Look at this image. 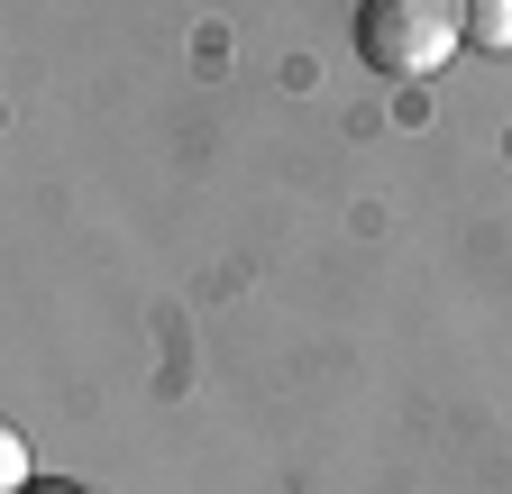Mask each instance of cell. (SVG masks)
Wrapping results in <instances>:
<instances>
[{
	"label": "cell",
	"instance_id": "obj_2",
	"mask_svg": "<svg viewBox=\"0 0 512 494\" xmlns=\"http://www.w3.org/2000/svg\"><path fill=\"white\" fill-rule=\"evenodd\" d=\"M467 46L476 55H512V0H467Z\"/></svg>",
	"mask_w": 512,
	"mask_h": 494
},
{
	"label": "cell",
	"instance_id": "obj_4",
	"mask_svg": "<svg viewBox=\"0 0 512 494\" xmlns=\"http://www.w3.org/2000/svg\"><path fill=\"white\" fill-rule=\"evenodd\" d=\"M19 494H83V485H64V476H37V485H19Z\"/></svg>",
	"mask_w": 512,
	"mask_h": 494
},
{
	"label": "cell",
	"instance_id": "obj_3",
	"mask_svg": "<svg viewBox=\"0 0 512 494\" xmlns=\"http://www.w3.org/2000/svg\"><path fill=\"white\" fill-rule=\"evenodd\" d=\"M0 485H10V494H19V485H37V476H28V449H19V440H0Z\"/></svg>",
	"mask_w": 512,
	"mask_h": 494
},
{
	"label": "cell",
	"instance_id": "obj_1",
	"mask_svg": "<svg viewBox=\"0 0 512 494\" xmlns=\"http://www.w3.org/2000/svg\"><path fill=\"white\" fill-rule=\"evenodd\" d=\"M467 46V0H366L357 10V55L394 83L439 74Z\"/></svg>",
	"mask_w": 512,
	"mask_h": 494
}]
</instances>
